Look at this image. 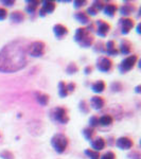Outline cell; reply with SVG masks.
I'll return each mask as SVG.
<instances>
[{"instance_id":"1","label":"cell","mask_w":141,"mask_h":159,"mask_svg":"<svg viewBox=\"0 0 141 159\" xmlns=\"http://www.w3.org/2000/svg\"><path fill=\"white\" fill-rule=\"evenodd\" d=\"M27 40L16 39L7 43L0 50V72L14 73L25 68L28 64Z\"/></svg>"},{"instance_id":"2","label":"cell","mask_w":141,"mask_h":159,"mask_svg":"<svg viewBox=\"0 0 141 159\" xmlns=\"http://www.w3.org/2000/svg\"><path fill=\"white\" fill-rule=\"evenodd\" d=\"M74 40L83 48H88L90 47L93 43L94 38L90 34L88 29L86 28H79L75 31V34H74Z\"/></svg>"},{"instance_id":"3","label":"cell","mask_w":141,"mask_h":159,"mask_svg":"<svg viewBox=\"0 0 141 159\" xmlns=\"http://www.w3.org/2000/svg\"><path fill=\"white\" fill-rule=\"evenodd\" d=\"M51 144H52V147L56 153H58V154L64 153L67 150L68 144H69L68 137L64 134H56L53 136L52 139H51Z\"/></svg>"},{"instance_id":"4","label":"cell","mask_w":141,"mask_h":159,"mask_svg":"<svg viewBox=\"0 0 141 159\" xmlns=\"http://www.w3.org/2000/svg\"><path fill=\"white\" fill-rule=\"evenodd\" d=\"M46 50V43L42 42V40H36L29 43L27 49V53L33 57H40L45 54Z\"/></svg>"},{"instance_id":"5","label":"cell","mask_w":141,"mask_h":159,"mask_svg":"<svg viewBox=\"0 0 141 159\" xmlns=\"http://www.w3.org/2000/svg\"><path fill=\"white\" fill-rule=\"evenodd\" d=\"M51 117L54 120L55 122L61 123V124H67L69 122V116L68 112L64 107H55V108L52 109L51 111Z\"/></svg>"},{"instance_id":"6","label":"cell","mask_w":141,"mask_h":159,"mask_svg":"<svg viewBox=\"0 0 141 159\" xmlns=\"http://www.w3.org/2000/svg\"><path fill=\"white\" fill-rule=\"evenodd\" d=\"M137 61H138V56L136 54H132V55L127 56V57H125L124 60L121 61V64L119 65V70L121 71L122 73L129 72V71H130L135 67Z\"/></svg>"},{"instance_id":"7","label":"cell","mask_w":141,"mask_h":159,"mask_svg":"<svg viewBox=\"0 0 141 159\" xmlns=\"http://www.w3.org/2000/svg\"><path fill=\"white\" fill-rule=\"evenodd\" d=\"M97 68L99 69L101 72H108L112 68V61L109 57L106 56H102L97 61Z\"/></svg>"},{"instance_id":"8","label":"cell","mask_w":141,"mask_h":159,"mask_svg":"<svg viewBox=\"0 0 141 159\" xmlns=\"http://www.w3.org/2000/svg\"><path fill=\"white\" fill-rule=\"evenodd\" d=\"M56 7V3L54 1H51V0H46V1L43 2V7L42 9L39 10V16L43 17L46 14H51V13L54 12Z\"/></svg>"},{"instance_id":"9","label":"cell","mask_w":141,"mask_h":159,"mask_svg":"<svg viewBox=\"0 0 141 159\" xmlns=\"http://www.w3.org/2000/svg\"><path fill=\"white\" fill-rule=\"evenodd\" d=\"M116 145L120 150H130L134 147V141L130 137H120L116 141Z\"/></svg>"},{"instance_id":"10","label":"cell","mask_w":141,"mask_h":159,"mask_svg":"<svg viewBox=\"0 0 141 159\" xmlns=\"http://www.w3.org/2000/svg\"><path fill=\"white\" fill-rule=\"evenodd\" d=\"M97 34L101 37H105L107 34H108L109 30H111V25L107 24V22L103 21V20H98L97 21Z\"/></svg>"},{"instance_id":"11","label":"cell","mask_w":141,"mask_h":159,"mask_svg":"<svg viewBox=\"0 0 141 159\" xmlns=\"http://www.w3.org/2000/svg\"><path fill=\"white\" fill-rule=\"evenodd\" d=\"M104 6H105V3L103 1H93L91 4V7H89L85 13L88 15V16L89 15H90V16H94V15L98 14L101 10H103Z\"/></svg>"},{"instance_id":"12","label":"cell","mask_w":141,"mask_h":159,"mask_svg":"<svg viewBox=\"0 0 141 159\" xmlns=\"http://www.w3.org/2000/svg\"><path fill=\"white\" fill-rule=\"evenodd\" d=\"M120 25H121V33L124 35L129 34L130 31L134 28L135 22L132 18H124L120 20Z\"/></svg>"},{"instance_id":"13","label":"cell","mask_w":141,"mask_h":159,"mask_svg":"<svg viewBox=\"0 0 141 159\" xmlns=\"http://www.w3.org/2000/svg\"><path fill=\"white\" fill-rule=\"evenodd\" d=\"M53 33H54L56 38L61 39V38H63L64 36H66V35L68 34V29L65 27V25L57 24L53 27Z\"/></svg>"},{"instance_id":"14","label":"cell","mask_w":141,"mask_h":159,"mask_svg":"<svg viewBox=\"0 0 141 159\" xmlns=\"http://www.w3.org/2000/svg\"><path fill=\"white\" fill-rule=\"evenodd\" d=\"M90 105L93 109L100 110L105 106V100L102 98V97L94 96L90 99Z\"/></svg>"},{"instance_id":"15","label":"cell","mask_w":141,"mask_h":159,"mask_svg":"<svg viewBox=\"0 0 141 159\" xmlns=\"http://www.w3.org/2000/svg\"><path fill=\"white\" fill-rule=\"evenodd\" d=\"M105 145H106V142H105V140L102 137H97L96 139L92 140V142H91L92 150L96 151V152L102 151L105 148Z\"/></svg>"},{"instance_id":"16","label":"cell","mask_w":141,"mask_h":159,"mask_svg":"<svg viewBox=\"0 0 141 159\" xmlns=\"http://www.w3.org/2000/svg\"><path fill=\"white\" fill-rule=\"evenodd\" d=\"M117 10H118V7H117L116 3H114V2H107L103 7L104 14L107 15V16H109V17L114 16V15L116 14Z\"/></svg>"},{"instance_id":"17","label":"cell","mask_w":141,"mask_h":159,"mask_svg":"<svg viewBox=\"0 0 141 159\" xmlns=\"http://www.w3.org/2000/svg\"><path fill=\"white\" fill-rule=\"evenodd\" d=\"M25 13L21 11H14L10 14V19H11L12 22H15V24L22 22L25 20Z\"/></svg>"},{"instance_id":"18","label":"cell","mask_w":141,"mask_h":159,"mask_svg":"<svg viewBox=\"0 0 141 159\" xmlns=\"http://www.w3.org/2000/svg\"><path fill=\"white\" fill-rule=\"evenodd\" d=\"M132 52V43L127 39H123L120 43V53L123 55H127Z\"/></svg>"},{"instance_id":"19","label":"cell","mask_w":141,"mask_h":159,"mask_svg":"<svg viewBox=\"0 0 141 159\" xmlns=\"http://www.w3.org/2000/svg\"><path fill=\"white\" fill-rule=\"evenodd\" d=\"M74 18L82 25H87L90 22V18H89V16L85 12H76L74 14Z\"/></svg>"},{"instance_id":"20","label":"cell","mask_w":141,"mask_h":159,"mask_svg":"<svg viewBox=\"0 0 141 159\" xmlns=\"http://www.w3.org/2000/svg\"><path fill=\"white\" fill-rule=\"evenodd\" d=\"M106 48H105V51H106V53L108 55H116L118 54V51L116 49V45H115V42L114 40H109V42H107L106 45Z\"/></svg>"},{"instance_id":"21","label":"cell","mask_w":141,"mask_h":159,"mask_svg":"<svg viewBox=\"0 0 141 159\" xmlns=\"http://www.w3.org/2000/svg\"><path fill=\"white\" fill-rule=\"evenodd\" d=\"M91 89H92V91L96 92V93H101V92H103L105 89V83L102 81V80H99V81H97L96 83L92 84Z\"/></svg>"},{"instance_id":"22","label":"cell","mask_w":141,"mask_h":159,"mask_svg":"<svg viewBox=\"0 0 141 159\" xmlns=\"http://www.w3.org/2000/svg\"><path fill=\"white\" fill-rule=\"evenodd\" d=\"M112 122H114V119L109 115H104V116L99 118V124L102 126H109L112 124Z\"/></svg>"},{"instance_id":"23","label":"cell","mask_w":141,"mask_h":159,"mask_svg":"<svg viewBox=\"0 0 141 159\" xmlns=\"http://www.w3.org/2000/svg\"><path fill=\"white\" fill-rule=\"evenodd\" d=\"M119 11L121 13V15L129 16V15H130L135 11V7L132 6V4H123V6L119 9Z\"/></svg>"},{"instance_id":"24","label":"cell","mask_w":141,"mask_h":159,"mask_svg":"<svg viewBox=\"0 0 141 159\" xmlns=\"http://www.w3.org/2000/svg\"><path fill=\"white\" fill-rule=\"evenodd\" d=\"M68 89H67V84L65 82H60L58 83V94L61 96V98H66L68 96Z\"/></svg>"},{"instance_id":"25","label":"cell","mask_w":141,"mask_h":159,"mask_svg":"<svg viewBox=\"0 0 141 159\" xmlns=\"http://www.w3.org/2000/svg\"><path fill=\"white\" fill-rule=\"evenodd\" d=\"M28 6L25 7V11L28 13H30V14H32V13H34L35 11L37 10V7H39V1H28Z\"/></svg>"},{"instance_id":"26","label":"cell","mask_w":141,"mask_h":159,"mask_svg":"<svg viewBox=\"0 0 141 159\" xmlns=\"http://www.w3.org/2000/svg\"><path fill=\"white\" fill-rule=\"evenodd\" d=\"M36 100L40 105L46 106V105L49 103V96H47V94H45V93H37Z\"/></svg>"},{"instance_id":"27","label":"cell","mask_w":141,"mask_h":159,"mask_svg":"<svg viewBox=\"0 0 141 159\" xmlns=\"http://www.w3.org/2000/svg\"><path fill=\"white\" fill-rule=\"evenodd\" d=\"M83 135L87 140L90 141L92 140V138H93V136H94V129H91V127H86V129H83Z\"/></svg>"},{"instance_id":"28","label":"cell","mask_w":141,"mask_h":159,"mask_svg":"<svg viewBox=\"0 0 141 159\" xmlns=\"http://www.w3.org/2000/svg\"><path fill=\"white\" fill-rule=\"evenodd\" d=\"M78 71H79V68H78V66H76V64H74V63H70L67 66V68H66V72L68 74L76 73Z\"/></svg>"},{"instance_id":"29","label":"cell","mask_w":141,"mask_h":159,"mask_svg":"<svg viewBox=\"0 0 141 159\" xmlns=\"http://www.w3.org/2000/svg\"><path fill=\"white\" fill-rule=\"evenodd\" d=\"M85 154L87 156H88L89 159H100V154L99 152H96V151L93 150H86L85 151Z\"/></svg>"},{"instance_id":"30","label":"cell","mask_w":141,"mask_h":159,"mask_svg":"<svg viewBox=\"0 0 141 159\" xmlns=\"http://www.w3.org/2000/svg\"><path fill=\"white\" fill-rule=\"evenodd\" d=\"M89 125H90L89 127H91V129L98 126V125H99V117L98 116L90 117V119H89Z\"/></svg>"},{"instance_id":"31","label":"cell","mask_w":141,"mask_h":159,"mask_svg":"<svg viewBox=\"0 0 141 159\" xmlns=\"http://www.w3.org/2000/svg\"><path fill=\"white\" fill-rule=\"evenodd\" d=\"M100 159H116V154L109 151V152L105 153L104 155L100 156Z\"/></svg>"},{"instance_id":"32","label":"cell","mask_w":141,"mask_h":159,"mask_svg":"<svg viewBox=\"0 0 141 159\" xmlns=\"http://www.w3.org/2000/svg\"><path fill=\"white\" fill-rule=\"evenodd\" d=\"M2 159H14V155L10 152V151H3L1 154H0Z\"/></svg>"},{"instance_id":"33","label":"cell","mask_w":141,"mask_h":159,"mask_svg":"<svg viewBox=\"0 0 141 159\" xmlns=\"http://www.w3.org/2000/svg\"><path fill=\"white\" fill-rule=\"evenodd\" d=\"M86 3H87L86 0H74V1H73V7H75V9H79V7H84Z\"/></svg>"},{"instance_id":"34","label":"cell","mask_w":141,"mask_h":159,"mask_svg":"<svg viewBox=\"0 0 141 159\" xmlns=\"http://www.w3.org/2000/svg\"><path fill=\"white\" fill-rule=\"evenodd\" d=\"M7 17V11L4 7H0V21L4 20Z\"/></svg>"},{"instance_id":"35","label":"cell","mask_w":141,"mask_h":159,"mask_svg":"<svg viewBox=\"0 0 141 159\" xmlns=\"http://www.w3.org/2000/svg\"><path fill=\"white\" fill-rule=\"evenodd\" d=\"M80 109L83 112H85V114H87V112L89 111V107L86 105V102L85 101H82L81 103H80Z\"/></svg>"},{"instance_id":"36","label":"cell","mask_w":141,"mask_h":159,"mask_svg":"<svg viewBox=\"0 0 141 159\" xmlns=\"http://www.w3.org/2000/svg\"><path fill=\"white\" fill-rule=\"evenodd\" d=\"M111 89L114 91H120L122 89V85L120 83H118V82H116V83H112L111 85Z\"/></svg>"},{"instance_id":"37","label":"cell","mask_w":141,"mask_h":159,"mask_svg":"<svg viewBox=\"0 0 141 159\" xmlns=\"http://www.w3.org/2000/svg\"><path fill=\"white\" fill-rule=\"evenodd\" d=\"M1 2L4 4V6H7V7H12L13 4L15 3V1H14V0H2Z\"/></svg>"},{"instance_id":"38","label":"cell","mask_w":141,"mask_h":159,"mask_svg":"<svg viewBox=\"0 0 141 159\" xmlns=\"http://www.w3.org/2000/svg\"><path fill=\"white\" fill-rule=\"evenodd\" d=\"M67 89H68V92L74 91V89H75V83H69V84H67Z\"/></svg>"},{"instance_id":"39","label":"cell","mask_w":141,"mask_h":159,"mask_svg":"<svg viewBox=\"0 0 141 159\" xmlns=\"http://www.w3.org/2000/svg\"><path fill=\"white\" fill-rule=\"evenodd\" d=\"M91 71H92V67H90V66H88L86 69H85V73L86 74H89V73H91Z\"/></svg>"},{"instance_id":"40","label":"cell","mask_w":141,"mask_h":159,"mask_svg":"<svg viewBox=\"0 0 141 159\" xmlns=\"http://www.w3.org/2000/svg\"><path fill=\"white\" fill-rule=\"evenodd\" d=\"M136 91H137V92H140V85H139V86H137V88H136Z\"/></svg>"},{"instance_id":"41","label":"cell","mask_w":141,"mask_h":159,"mask_svg":"<svg viewBox=\"0 0 141 159\" xmlns=\"http://www.w3.org/2000/svg\"><path fill=\"white\" fill-rule=\"evenodd\" d=\"M137 32L140 33V25H138V28H137Z\"/></svg>"}]
</instances>
